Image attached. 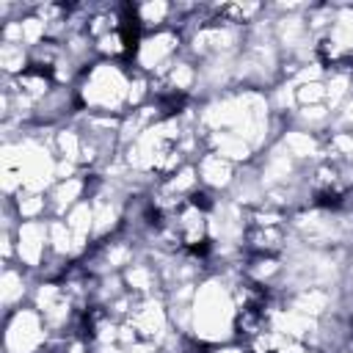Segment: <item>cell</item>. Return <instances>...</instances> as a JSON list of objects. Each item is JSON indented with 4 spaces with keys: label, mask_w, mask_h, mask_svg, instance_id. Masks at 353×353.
<instances>
[{
    "label": "cell",
    "mask_w": 353,
    "mask_h": 353,
    "mask_svg": "<svg viewBox=\"0 0 353 353\" xmlns=\"http://www.w3.org/2000/svg\"><path fill=\"white\" fill-rule=\"evenodd\" d=\"M210 353H251L245 345H237V347H218V350H210Z\"/></svg>",
    "instance_id": "cell-3"
},
{
    "label": "cell",
    "mask_w": 353,
    "mask_h": 353,
    "mask_svg": "<svg viewBox=\"0 0 353 353\" xmlns=\"http://www.w3.org/2000/svg\"><path fill=\"white\" fill-rule=\"evenodd\" d=\"M130 85L132 74H127L119 63H91L83 80V102L97 113H119L124 105H130Z\"/></svg>",
    "instance_id": "cell-1"
},
{
    "label": "cell",
    "mask_w": 353,
    "mask_h": 353,
    "mask_svg": "<svg viewBox=\"0 0 353 353\" xmlns=\"http://www.w3.org/2000/svg\"><path fill=\"white\" fill-rule=\"evenodd\" d=\"M232 160L218 154V152H207L201 154V160L196 163V171H199V182L204 188H226L232 182Z\"/></svg>",
    "instance_id": "cell-2"
}]
</instances>
